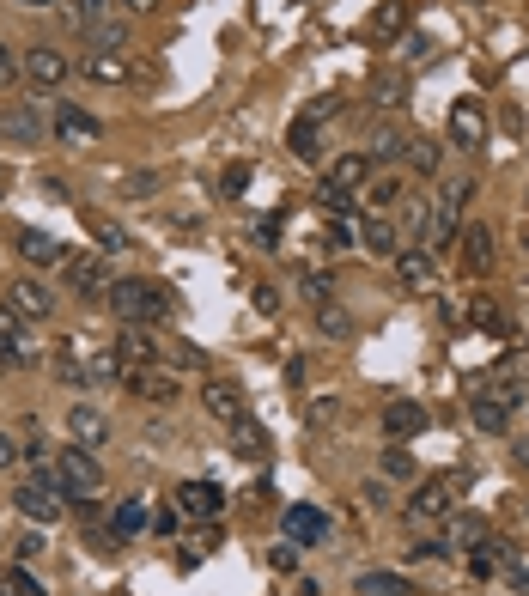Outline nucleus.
Returning <instances> with one entry per match:
<instances>
[{"label":"nucleus","mask_w":529,"mask_h":596,"mask_svg":"<svg viewBox=\"0 0 529 596\" xmlns=\"http://www.w3.org/2000/svg\"><path fill=\"white\" fill-rule=\"evenodd\" d=\"M408 146H414V140H408V134H402L396 122H377V128H371V153L384 159V165H390V159H402Z\"/></svg>","instance_id":"obj_30"},{"label":"nucleus","mask_w":529,"mask_h":596,"mask_svg":"<svg viewBox=\"0 0 529 596\" xmlns=\"http://www.w3.org/2000/svg\"><path fill=\"white\" fill-rule=\"evenodd\" d=\"M457 244H463V268H469V274H487V262H493V232H487V226H463Z\"/></svg>","instance_id":"obj_24"},{"label":"nucleus","mask_w":529,"mask_h":596,"mask_svg":"<svg viewBox=\"0 0 529 596\" xmlns=\"http://www.w3.org/2000/svg\"><path fill=\"white\" fill-rule=\"evenodd\" d=\"M13 244H19V262H25V268H61V262H67L61 238H49V232H37V226H19Z\"/></svg>","instance_id":"obj_13"},{"label":"nucleus","mask_w":529,"mask_h":596,"mask_svg":"<svg viewBox=\"0 0 529 596\" xmlns=\"http://www.w3.org/2000/svg\"><path fill=\"white\" fill-rule=\"evenodd\" d=\"M377 256H396V226H390V219H365V232H359Z\"/></svg>","instance_id":"obj_36"},{"label":"nucleus","mask_w":529,"mask_h":596,"mask_svg":"<svg viewBox=\"0 0 529 596\" xmlns=\"http://www.w3.org/2000/svg\"><path fill=\"white\" fill-rule=\"evenodd\" d=\"M0 596H43V590H37V578L25 566H7L0 572Z\"/></svg>","instance_id":"obj_38"},{"label":"nucleus","mask_w":529,"mask_h":596,"mask_svg":"<svg viewBox=\"0 0 529 596\" xmlns=\"http://www.w3.org/2000/svg\"><path fill=\"white\" fill-rule=\"evenodd\" d=\"M13 7H31L37 13V7H55V0H13Z\"/></svg>","instance_id":"obj_53"},{"label":"nucleus","mask_w":529,"mask_h":596,"mask_svg":"<svg viewBox=\"0 0 529 596\" xmlns=\"http://www.w3.org/2000/svg\"><path fill=\"white\" fill-rule=\"evenodd\" d=\"M177 511H183V517H219V511H225V493H219L213 481H183V487H177Z\"/></svg>","instance_id":"obj_22"},{"label":"nucleus","mask_w":529,"mask_h":596,"mask_svg":"<svg viewBox=\"0 0 529 596\" xmlns=\"http://www.w3.org/2000/svg\"><path fill=\"white\" fill-rule=\"evenodd\" d=\"M43 347L31 341V323L13 311V305H0V365H37Z\"/></svg>","instance_id":"obj_6"},{"label":"nucleus","mask_w":529,"mask_h":596,"mask_svg":"<svg viewBox=\"0 0 529 596\" xmlns=\"http://www.w3.org/2000/svg\"><path fill=\"white\" fill-rule=\"evenodd\" d=\"M128 396L134 402H153V408H165V402H177L183 396V384H177V371L171 365H140V371H128Z\"/></svg>","instance_id":"obj_7"},{"label":"nucleus","mask_w":529,"mask_h":596,"mask_svg":"<svg viewBox=\"0 0 529 596\" xmlns=\"http://www.w3.org/2000/svg\"><path fill=\"white\" fill-rule=\"evenodd\" d=\"M317 329H323V335H335V341H341V335H353V317H347V311H341V305H317Z\"/></svg>","instance_id":"obj_39"},{"label":"nucleus","mask_w":529,"mask_h":596,"mask_svg":"<svg viewBox=\"0 0 529 596\" xmlns=\"http://www.w3.org/2000/svg\"><path fill=\"white\" fill-rule=\"evenodd\" d=\"M116 353H122V365H128V371H140V365H159V347H153V335H146V329H122Z\"/></svg>","instance_id":"obj_26"},{"label":"nucleus","mask_w":529,"mask_h":596,"mask_svg":"<svg viewBox=\"0 0 529 596\" xmlns=\"http://www.w3.org/2000/svg\"><path fill=\"white\" fill-rule=\"evenodd\" d=\"M335 110H341V98H317V104H311V110H305V116H311V122H329V116H335Z\"/></svg>","instance_id":"obj_50"},{"label":"nucleus","mask_w":529,"mask_h":596,"mask_svg":"<svg viewBox=\"0 0 529 596\" xmlns=\"http://www.w3.org/2000/svg\"><path fill=\"white\" fill-rule=\"evenodd\" d=\"M511 457H517V463L529 469V438H517V444H511Z\"/></svg>","instance_id":"obj_52"},{"label":"nucleus","mask_w":529,"mask_h":596,"mask_svg":"<svg viewBox=\"0 0 529 596\" xmlns=\"http://www.w3.org/2000/svg\"><path fill=\"white\" fill-rule=\"evenodd\" d=\"M19 457H25V444H19V438H13L7 426H0V469H13Z\"/></svg>","instance_id":"obj_45"},{"label":"nucleus","mask_w":529,"mask_h":596,"mask_svg":"<svg viewBox=\"0 0 529 596\" xmlns=\"http://www.w3.org/2000/svg\"><path fill=\"white\" fill-rule=\"evenodd\" d=\"M505 584L529 596V560H523V554H511V560H505Z\"/></svg>","instance_id":"obj_44"},{"label":"nucleus","mask_w":529,"mask_h":596,"mask_svg":"<svg viewBox=\"0 0 529 596\" xmlns=\"http://www.w3.org/2000/svg\"><path fill=\"white\" fill-rule=\"evenodd\" d=\"M244 189H250V165H225V177H219V195H225V201H238Z\"/></svg>","instance_id":"obj_40"},{"label":"nucleus","mask_w":529,"mask_h":596,"mask_svg":"<svg viewBox=\"0 0 529 596\" xmlns=\"http://www.w3.org/2000/svg\"><path fill=\"white\" fill-rule=\"evenodd\" d=\"M232 451H238V457H250V463H262V457H268V432H262L250 414H244V420H232Z\"/></svg>","instance_id":"obj_29"},{"label":"nucleus","mask_w":529,"mask_h":596,"mask_svg":"<svg viewBox=\"0 0 529 596\" xmlns=\"http://www.w3.org/2000/svg\"><path fill=\"white\" fill-rule=\"evenodd\" d=\"M49 475L61 481L67 505H73V499H98V493H104V469H98V451H86V444H61V451L49 457Z\"/></svg>","instance_id":"obj_4"},{"label":"nucleus","mask_w":529,"mask_h":596,"mask_svg":"<svg viewBox=\"0 0 529 596\" xmlns=\"http://www.w3.org/2000/svg\"><path fill=\"white\" fill-rule=\"evenodd\" d=\"M92 238L104 244V256H122L128 250V232L116 226V219H92Z\"/></svg>","instance_id":"obj_37"},{"label":"nucleus","mask_w":529,"mask_h":596,"mask_svg":"<svg viewBox=\"0 0 529 596\" xmlns=\"http://www.w3.org/2000/svg\"><path fill=\"white\" fill-rule=\"evenodd\" d=\"M377 469H384V481H414V475H420V463L402 451V444H390V451L377 457Z\"/></svg>","instance_id":"obj_34"},{"label":"nucleus","mask_w":529,"mask_h":596,"mask_svg":"<svg viewBox=\"0 0 529 596\" xmlns=\"http://www.w3.org/2000/svg\"><path fill=\"white\" fill-rule=\"evenodd\" d=\"M323 536H329V511H317V505H286V542L311 548V542H323Z\"/></svg>","instance_id":"obj_16"},{"label":"nucleus","mask_w":529,"mask_h":596,"mask_svg":"<svg viewBox=\"0 0 529 596\" xmlns=\"http://www.w3.org/2000/svg\"><path fill=\"white\" fill-rule=\"evenodd\" d=\"M286 140H292V153H298V159H305V165H317V159H323V122H311V116H298Z\"/></svg>","instance_id":"obj_28"},{"label":"nucleus","mask_w":529,"mask_h":596,"mask_svg":"<svg viewBox=\"0 0 529 596\" xmlns=\"http://www.w3.org/2000/svg\"><path fill=\"white\" fill-rule=\"evenodd\" d=\"M353 590H359V596H414V584L396 578V572H359Z\"/></svg>","instance_id":"obj_32"},{"label":"nucleus","mask_w":529,"mask_h":596,"mask_svg":"<svg viewBox=\"0 0 529 596\" xmlns=\"http://www.w3.org/2000/svg\"><path fill=\"white\" fill-rule=\"evenodd\" d=\"M67 286L86 292V298H92V292H110V286H116V280H110V256H104V250H98V256H73V262H67Z\"/></svg>","instance_id":"obj_14"},{"label":"nucleus","mask_w":529,"mask_h":596,"mask_svg":"<svg viewBox=\"0 0 529 596\" xmlns=\"http://www.w3.org/2000/svg\"><path fill=\"white\" fill-rule=\"evenodd\" d=\"M499 566H505V542H475V548H469V572H475V578H493Z\"/></svg>","instance_id":"obj_33"},{"label":"nucleus","mask_w":529,"mask_h":596,"mask_svg":"<svg viewBox=\"0 0 529 596\" xmlns=\"http://www.w3.org/2000/svg\"><path fill=\"white\" fill-rule=\"evenodd\" d=\"M67 432H73V444H86V451L110 444V420H104L92 402H73V408H67Z\"/></svg>","instance_id":"obj_15"},{"label":"nucleus","mask_w":529,"mask_h":596,"mask_svg":"<svg viewBox=\"0 0 529 596\" xmlns=\"http://www.w3.org/2000/svg\"><path fill=\"white\" fill-rule=\"evenodd\" d=\"M110 311H116L122 329H153V323H165L177 311V298H171L165 280H116L110 286Z\"/></svg>","instance_id":"obj_1"},{"label":"nucleus","mask_w":529,"mask_h":596,"mask_svg":"<svg viewBox=\"0 0 529 596\" xmlns=\"http://www.w3.org/2000/svg\"><path fill=\"white\" fill-rule=\"evenodd\" d=\"M469 201H475V183H469V177L444 183V195L432 201L426 226H420V250H444L450 238H457V232H463V213H469Z\"/></svg>","instance_id":"obj_3"},{"label":"nucleus","mask_w":529,"mask_h":596,"mask_svg":"<svg viewBox=\"0 0 529 596\" xmlns=\"http://www.w3.org/2000/svg\"><path fill=\"white\" fill-rule=\"evenodd\" d=\"M0 134L37 146L43 140V104H7V110H0Z\"/></svg>","instance_id":"obj_20"},{"label":"nucleus","mask_w":529,"mask_h":596,"mask_svg":"<svg viewBox=\"0 0 529 596\" xmlns=\"http://www.w3.org/2000/svg\"><path fill=\"white\" fill-rule=\"evenodd\" d=\"M7 305H13L25 323H49V317H55V292H49L43 280H31V274H25V280H13V286H7Z\"/></svg>","instance_id":"obj_10"},{"label":"nucleus","mask_w":529,"mask_h":596,"mask_svg":"<svg viewBox=\"0 0 529 596\" xmlns=\"http://www.w3.org/2000/svg\"><path fill=\"white\" fill-rule=\"evenodd\" d=\"M450 140L469 146V153H481V140H487V104L481 98H457V104H450Z\"/></svg>","instance_id":"obj_9"},{"label":"nucleus","mask_w":529,"mask_h":596,"mask_svg":"<svg viewBox=\"0 0 529 596\" xmlns=\"http://www.w3.org/2000/svg\"><path fill=\"white\" fill-rule=\"evenodd\" d=\"M146 524H153V517H146V505H140V499H122L116 517H110V542H134Z\"/></svg>","instance_id":"obj_27"},{"label":"nucleus","mask_w":529,"mask_h":596,"mask_svg":"<svg viewBox=\"0 0 529 596\" xmlns=\"http://www.w3.org/2000/svg\"><path fill=\"white\" fill-rule=\"evenodd\" d=\"M414 432H426V408L414 396H390L384 402V438H414Z\"/></svg>","instance_id":"obj_19"},{"label":"nucleus","mask_w":529,"mask_h":596,"mask_svg":"<svg viewBox=\"0 0 529 596\" xmlns=\"http://www.w3.org/2000/svg\"><path fill=\"white\" fill-rule=\"evenodd\" d=\"M371 183V153H341L329 171H323V189L317 195H353Z\"/></svg>","instance_id":"obj_11"},{"label":"nucleus","mask_w":529,"mask_h":596,"mask_svg":"<svg viewBox=\"0 0 529 596\" xmlns=\"http://www.w3.org/2000/svg\"><path fill=\"white\" fill-rule=\"evenodd\" d=\"M377 31H384V37H402V31H408V7H402V0H390V7H384Z\"/></svg>","instance_id":"obj_42"},{"label":"nucleus","mask_w":529,"mask_h":596,"mask_svg":"<svg viewBox=\"0 0 529 596\" xmlns=\"http://www.w3.org/2000/svg\"><path fill=\"white\" fill-rule=\"evenodd\" d=\"M432 517H450V481H420L408 499V524H432Z\"/></svg>","instance_id":"obj_23"},{"label":"nucleus","mask_w":529,"mask_h":596,"mask_svg":"<svg viewBox=\"0 0 529 596\" xmlns=\"http://www.w3.org/2000/svg\"><path fill=\"white\" fill-rule=\"evenodd\" d=\"M402 92H408V80H402V73H377V98H390V104H396Z\"/></svg>","instance_id":"obj_46"},{"label":"nucleus","mask_w":529,"mask_h":596,"mask_svg":"<svg viewBox=\"0 0 529 596\" xmlns=\"http://www.w3.org/2000/svg\"><path fill=\"white\" fill-rule=\"evenodd\" d=\"M13 80H19V55L0 43V86H13Z\"/></svg>","instance_id":"obj_47"},{"label":"nucleus","mask_w":529,"mask_h":596,"mask_svg":"<svg viewBox=\"0 0 529 596\" xmlns=\"http://www.w3.org/2000/svg\"><path fill=\"white\" fill-rule=\"evenodd\" d=\"M80 73L92 86H128L134 80V55H122V49H92L86 61H80Z\"/></svg>","instance_id":"obj_12"},{"label":"nucleus","mask_w":529,"mask_h":596,"mask_svg":"<svg viewBox=\"0 0 529 596\" xmlns=\"http://www.w3.org/2000/svg\"><path fill=\"white\" fill-rule=\"evenodd\" d=\"M408 159H414V171H438V153H432V146H420V140L408 146Z\"/></svg>","instance_id":"obj_48"},{"label":"nucleus","mask_w":529,"mask_h":596,"mask_svg":"<svg viewBox=\"0 0 529 596\" xmlns=\"http://www.w3.org/2000/svg\"><path fill=\"white\" fill-rule=\"evenodd\" d=\"M0 195H7V171H0Z\"/></svg>","instance_id":"obj_55"},{"label":"nucleus","mask_w":529,"mask_h":596,"mask_svg":"<svg viewBox=\"0 0 529 596\" xmlns=\"http://www.w3.org/2000/svg\"><path fill=\"white\" fill-rule=\"evenodd\" d=\"M13 505H19V517H31V524H55V517L67 511V493H61V481L49 475V469H37V481H19L13 487Z\"/></svg>","instance_id":"obj_5"},{"label":"nucleus","mask_w":529,"mask_h":596,"mask_svg":"<svg viewBox=\"0 0 529 596\" xmlns=\"http://www.w3.org/2000/svg\"><path fill=\"white\" fill-rule=\"evenodd\" d=\"M201 408H207L213 420H225V426L250 414V408H244V390H238V384H225V378H207V390H201Z\"/></svg>","instance_id":"obj_17"},{"label":"nucleus","mask_w":529,"mask_h":596,"mask_svg":"<svg viewBox=\"0 0 529 596\" xmlns=\"http://www.w3.org/2000/svg\"><path fill=\"white\" fill-rule=\"evenodd\" d=\"M438 536L450 542V554H457V548H475V542H481L487 530H481V517H475V511H463V517H450V524H444Z\"/></svg>","instance_id":"obj_31"},{"label":"nucleus","mask_w":529,"mask_h":596,"mask_svg":"<svg viewBox=\"0 0 529 596\" xmlns=\"http://www.w3.org/2000/svg\"><path fill=\"white\" fill-rule=\"evenodd\" d=\"M298 292H305L311 305H329V292H335V286H329V274H317V268H311V274H298Z\"/></svg>","instance_id":"obj_41"},{"label":"nucleus","mask_w":529,"mask_h":596,"mask_svg":"<svg viewBox=\"0 0 529 596\" xmlns=\"http://www.w3.org/2000/svg\"><path fill=\"white\" fill-rule=\"evenodd\" d=\"M365 201H371V207H390V201H402V177H396V171L371 177V183H365Z\"/></svg>","instance_id":"obj_35"},{"label":"nucleus","mask_w":529,"mask_h":596,"mask_svg":"<svg viewBox=\"0 0 529 596\" xmlns=\"http://www.w3.org/2000/svg\"><path fill=\"white\" fill-rule=\"evenodd\" d=\"M268 560H274V566H280V572H292V566H298V542H280V548H274V554H268Z\"/></svg>","instance_id":"obj_49"},{"label":"nucleus","mask_w":529,"mask_h":596,"mask_svg":"<svg viewBox=\"0 0 529 596\" xmlns=\"http://www.w3.org/2000/svg\"><path fill=\"white\" fill-rule=\"evenodd\" d=\"M19 73H25V80H31V86H43V92H55V86L67 80V73H73V61H67L61 49H49V43H37V49H25V55H19Z\"/></svg>","instance_id":"obj_8"},{"label":"nucleus","mask_w":529,"mask_h":596,"mask_svg":"<svg viewBox=\"0 0 529 596\" xmlns=\"http://www.w3.org/2000/svg\"><path fill=\"white\" fill-rule=\"evenodd\" d=\"M67 19H73V31L86 37V49H122V43H128L122 0H73Z\"/></svg>","instance_id":"obj_2"},{"label":"nucleus","mask_w":529,"mask_h":596,"mask_svg":"<svg viewBox=\"0 0 529 596\" xmlns=\"http://www.w3.org/2000/svg\"><path fill=\"white\" fill-rule=\"evenodd\" d=\"M511 414H517V408H511V402H499L493 390H481V396L469 402V420H475L481 432H505V426H511Z\"/></svg>","instance_id":"obj_25"},{"label":"nucleus","mask_w":529,"mask_h":596,"mask_svg":"<svg viewBox=\"0 0 529 596\" xmlns=\"http://www.w3.org/2000/svg\"><path fill=\"white\" fill-rule=\"evenodd\" d=\"M396 280H402L408 292H432V280H438L432 250H396Z\"/></svg>","instance_id":"obj_21"},{"label":"nucleus","mask_w":529,"mask_h":596,"mask_svg":"<svg viewBox=\"0 0 529 596\" xmlns=\"http://www.w3.org/2000/svg\"><path fill=\"white\" fill-rule=\"evenodd\" d=\"M165 0H122V13H134V19H146V13H159Z\"/></svg>","instance_id":"obj_51"},{"label":"nucleus","mask_w":529,"mask_h":596,"mask_svg":"<svg viewBox=\"0 0 529 596\" xmlns=\"http://www.w3.org/2000/svg\"><path fill=\"white\" fill-rule=\"evenodd\" d=\"M49 122H55V134H61V140H98V134H104V122H98L92 110H80V104H61V98H55Z\"/></svg>","instance_id":"obj_18"},{"label":"nucleus","mask_w":529,"mask_h":596,"mask_svg":"<svg viewBox=\"0 0 529 596\" xmlns=\"http://www.w3.org/2000/svg\"><path fill=\"white\" fill-rule=\"evenodd\" d=\"M13 554H19V560H37V554H43V524H31V530L13 542Z\"/></svg>","instance_id":"obj_43"},{"label":"nucleus","mask_w":529,"mask_h":596,"mask_svg":"<svg viewBox=\"0 0 529 596\" xmlns=\"http://www.w3.org/2000/svg\"><path fill=\"white\" fill-rule=\"evenodd\" d=\"M523 250H529V219H523Z\"/></svg>","instance_id":"obj_54"}]
</instances>
